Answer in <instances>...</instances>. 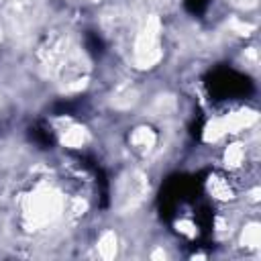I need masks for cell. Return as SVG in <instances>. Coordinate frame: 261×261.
<instances>
[{"label": "cell", "instance_id": "2", "mask_svg": "<svg viewBox=\"0 0 261 261\" xmlns=\"http://www.w3.org/2000/svg\"><path fill=\"white\" fill-rule=\"evenodd\" d=\"M84 139H86L84 128H77V126H75V128L65 130V135H63V143H65L67 147H82Z\"/></svg>", "mask_w": 261, "mask_h": 261}, {"label": "cell", "instance_id": "3", "mask_svg": "<svg viewBox=\"0 0 261 261\" xmlns=\"http://www.w3.org/2000/svg\"><path fill=\"white\" fill-rule=\"evenodd\" d=\"M243 161V149L239 145H230L226 151V163H230L232 167H237Z\"/></svg>", "mask_w": 261, "mask_h": 261}, {"label": "cell", "instance_id": "1", "mask_svg": "<svg viewBox=\"0 0 261 261\" xmlns=\"http://www.w3.org/2000/svg\"><path fill=\"white\" fill-rule=\"evenodd\" d=\"M98 251L102 257H112L116 251V237L114 232H104L102 239L98 241Z\"/></svg>", "mask_w": 261, "mask_h": 261}, {"label": "cell", "instance_id": "4", "mask_svg": "<svg viewBox=\"0 0 261 261\" xmlns=\"http://www.w3.org/2000/svg\"><path fill=\"white\" fill-rule=\"evenodd\" d=\"M243 241H245V245H249V247H257V245H259V228H257L255 224L249 226V228H245Z\"/></svg>", "mask_w": 261, "mask_h": 261}]
</instances>
